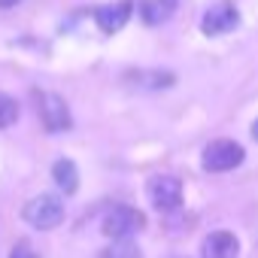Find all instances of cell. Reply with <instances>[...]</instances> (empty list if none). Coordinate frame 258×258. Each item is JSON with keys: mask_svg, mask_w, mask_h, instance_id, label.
I'll return each mask as SVG.
<instances>
[{"mask_svg": "<svg viewBox=\"0 0 258 258\" xmlns=\"http://www.w3.org/2000/svg\"><path fill=\"white\" fill-rule=\"evenodd\" d=\"M37 112H40V121L49 134H58V131H70V109L64 103L61 94H52V91H40L37 94Z\"/></svg>", "mask_w": 258, "mask_h": 258, "instance_id": "obj_3", "label": "cell"}, {"mask_svg": "<svg viewBox=\"0 0 258 258\" xmlns=\"http://www.w3.org/2000/svg\"><path fill=\"white\" fill-rule=\"evenodd\" d=\"M237 25H240V13L234 4H213L201 19V31L207 37H222V34L234 31Z\"/></svg>", "mask_w": 258, "mask_h": 258, "instance_id": "obj_6", "label": "cell"}, {"mask_svg": "<svg viewBox=\"0 0 258 258\" xmlns=\"http://www.w3.org/2000/svg\"><path fill=\"white\" fill-rule=\"evenodd\" d=\"M252 137H255V140H258V121H255V124H252Z\"/></svg>", "mask_w": 258, "mask_h": 258, "instance_id": "obj_16", "label": "cell"}, {"mask_svg": "<svg viewBox=\"0 0 258 258\" xmlns=\"http://www.w3.org/2000/svg\"><path fill=\"white\" fill-rule=\"evenodd\" d=\"M179 7V0H140V19L146 25H161L167 22Z\"/></svg>", "mask_w": 258, "mask_h": 258, "instance_id": "obj_9", "label": "cell"}, {"mask_svg": "<svg viewBox=\"0 0 258 258\" xmlns=\"http://www.w3.org/2000/svg\"><path fill=\"white\" fill-rule=\"evenodd\" d=\"M13 258H34V255H31V252H28V249H25V246H19V249H16V252H13Z\"/></svg>", "mask_w": 258, "mask_h": 258, "instance_id": "obj_14", "label": "cell"}, {"mask_svg": "<svg viewBox=\"0 0 258 258\" xmlns=\"http://www.w3.org/2000/svg\"><path fill=\"white\" fill-rule=\"evenodd\" d=\"M240 255V240L231 231H213L201 243V258H237Z\"/></svg>", "mask_w": 258, "mask_h": 258, "instance_id": "obj_8", "label": "cell"}, {"mask_svg": "<svg viewBox=\"0 0 258 258\" xmlns=\"http://www.w3.org/2000/svg\"><path fill=\"white\" fill-rule=\"evenodd\" d=\"M127 82H134L137 88L158 91V88L173 85V73H167V70H137V73H127Z\"/></svg>", "mask_w": 258, "mask_h": 258, "instance_id": "obj_11", "label": "cell"}, {"mask_svg": "<svg viewBox=\"0 0 258 258\" xmlns=\"http://www.w3.org/2000/svg\"><path fill=\"white\" fill-rule=\"evenodd\" d=\"M22 219L37 231H52L64 222V201L58 195H37L25 204Z\"/></svg>", "mask_w": 258, "mask_h": 258, "instance_id": "obj_1", "label": "cell"}, {"mask_svg": "<svg viewBox=\"0 0 258 258\" xmlns=\"http://www.w3.org/2000/svg\"><path fill=\"white\" fill-rule=\"evenodd\" d=\"M243 158H246V152H243V146L237 140H213L204 149L201 164H204L207 173H228V170L240 167Z\"/></svg>", "mask_w": 258, "mask_h": 258, "instance_id": "obj_2", "label": "cell"}, {"mask_svg": "<svg viewBox=\"0 0 258 258\" xmlns=\"http://www.w3.org/2000/svg\"><path fill=\"white\" fill-rule=\"evenodd\" d=\"M103 258H143V252L137 243H131V237H121L103 252Z\"/></svg>", "mask_w": 258, "mask_h": 258, "instance_id": "obj_12", "label": "cell"}, {"mask_svg": "<svg viewBox=\"0 0 258 258\" xmlns=\"http://www.w3.org/2000/svg\"><path fill=\"white\" fill-rule=\"evenodd\" d=\"M149 201L161 213H173L182 204V182L176 176H152L149 179Z\"/></svg>", "mask_w": 258, "mask_h": 258, "instance_id": "obj_5", "label": "cell"}, {"mask_svg": "<svg viewBox=\"0 0 258 258\" xmlns=\"http://www.w3.org/2000/svg\"><path fill=\"white\" fill-rule=\"evenodd\" d=\"M146 219L137 207H112L103 219V234L112 237V240H121V237H134L137 231H143Z\"/></svg>", "mask_w": 258, "mask_h": 258, "instance_id": "obj_4", "label": "cell"}, {"mask_svg": "<svg viewBox=\"0 0 258 258\" xmlns=\"http://www.w3.org/2000/svg\"><path fill=\"white\" fill-rule=\"evenodd\" d=\"M52 179L64 195H76V188H79V170L70 158H58L52 164Z\"/></svg>", "mask_w": 258, "mask_h": 258, "instance_id": "obj_10", "label": "cell"}, {"mask_svg": "<svg viewBox=\"0 0 258 258\" xmlns=\"http://www.w3.org/2000/svg\"><path fill=\"white\" fill-rule=\"evenodd\" d=\"M16 118H19V103L10 94L0 91V131L10 127V124H16Z\"/></svg>", "mask_w": 258, "mask_h": 258, "instance_id": "obj_13", "label": "cell"}, {"mask_svg": "<svg viewBox=\"0 0 258 258\" xmlns=\"http://www.w3.org/2000/svg\"><path fill=\"white\" fill-rule=\"evenodd\" d=\"M131 13H134V4H131V0H118V4L100 7V10L94 13V19H97V28H100L103 34H115V31H121V28L127 25Z\"/></svg>", "mask_w": 258, "mask_h": 258, "instance_id": "obj_7", "label": "cell"}, {"mask_svg": "<svg viewBox=\"0 0 258 258\" xmlns=\"http://www.w3.org/2000/svg\"><path fill=\"white\" fill-rule=\"evenodd\" d=\"M10 4H19V0H0V7H10Z\"/></svg>", "mask_w": 258, "mask_h": 258, "instance_id": "obj_15", "label": "cell"}]
</instances>
